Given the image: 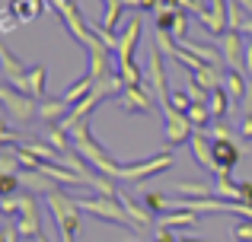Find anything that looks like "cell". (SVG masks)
<instances>
[{"mask_svg": "<svg viewBox=\"0 0 252 242\" xmlns=\"http://www.w3.org/2000/svg\"><path fill=\"white\" fill-rule=\"evenodd\" d=\"M201 220V214L195 211H166L157 217V226H166V230H185V226H195Z\"/></svg>", "mask_w": 252, "mask_h": 242, "instance_id": "9a60e30c", "label": "cell"}, {"mask_svg": "<svg viewBox=\"0 0 252 242\" xmlns=\"http://www.w3.org/2000/svg\"><path fill=\"white\" fill-rule=\"evenodd\" d=\"M122 10H125V6L118 3V0H105V13H102V29H105V32H112V29L118 26Z\"/></svg>", "mask_w": 252, "mask_h": 242, "instance_id": "d4e9b609", "label": "cell"}, {"mask_svg": "<svg viewBox=\"0 0 252 242\" xmlns=\"http://www.w3.org/2000/svg\"><path fill=\"white\" fill-rule=\"evenodd\" d=\"M51 6L58 10V16H61L64 26H67V32L83 45L86 51H90L93 45H96V32H93V26H86V19L80 16L77 3H74V0H51Z\"/></svg>", "mask_w": 252, "mask_h": 242, "instance_id": "277c9868", "label": "cell"}, {"mask_svg": "<svg viewBox=\"0 0 252 242\" xmlns=\"http://www.w3.org/2000/svg\"><path fill=\"white\" fill-rule=\"evenodd\" d=\"M157 242H179V236L172 230H166V226H160V233H157Z\"/></svg>", "mask_w": 252, "mask_h": 242, "instance_id": "e575fe53", "label": "cell"}, {"mask_svg": "<svg viewBox=\"0 0 252 242\" xmlns=\"http://www.w3.org/2000/svg\"><path fill=\"white\" fill-rule=\"evenodd\" d=\"M144 207H147L154 217H160V214L169 211V198L163 191H147V194H144Z\"/></svg>", "mask_w": 252, "mask_h": 242, "instance_id": "cb8c5ba5", "label": "cell"}, {"mask_svg": "<svg viewBox=\"0 0 252 242\" xmlns=\"http://www.w3.org/2000/svg\"><path fill=\"white\" fill-rule=\"evenodd\" d=\"M122 6H134V10H141V0H118Z\"/></svg>", "mask_w": 252, "mask_h": 242, "instance_id": "8d00e7d4", "label": "cell"}, {"mask_svg": "<svg viewBox=\"0 0 252 242\" xmlns=\"http://www.w3.org/2000/svg\"><path fill=\"white\" fill-rule=\"evenodd\" d=\"M243 74L252 77V35H246V64H243Z\"/></svg>", "mask_w": 252, "mask_h": 242, "instance_id": "d6a6232c", "label": "cell"}, {"mask_svg": "<svg viewBox=\"0 0 252 242\" xmlns=\"http://www.w3.org/2000/svg\"><path fill=\"white\" fill-rule=\"evenodd\" d=\"M38 118H45L48 124H61L67 118V102L64 99H38Z\"/></svg>", "mask_w": 252, "mask_h": 242, "instance_id": "2e32d148", "label": "cell"}, {"mask_svg": "<svg viewBox=\"0 0 252 242\" xmlns=\"http://www.w3.org/2000/svg\"><path fill=\"white\" fill-rule=\"evenodd\" d=\"M185 115H189V121L195 124V131H208L211 128V118H214V115H211V108L204 106V102H195V106H191Z\"/></svg>", "mask_w": 252, "mask_h": 242, "instance_id": "603a6c76", "label": "cell"}, {"mask_svg": "<svg viewBox=\"0 0 252 242\" xmlns=\"http://www.w3.org/2000/svg\"><path fill=\"white\" fill-rule=\"evenodd\" d=\"M223 89L230 93L233 102H243L246 99V89H249V77L243 74V70H236V67H227L223 70Z\"/></svg>", "mask_w": 252, "mask_h": 242, "instance_id": "5bb4252c", "label": "cell"}, {"mask_svg": "<svg viewBox=\"0 0 252 242\" xmlns=\"http://www.w3.org/2000/svg\"><path fill=\"white\" fill-rule=\"evenodd\" d=\"M208 134L214 137V140H233V128L227 124V118H217V121L208 128Z\"/></svg>", "mask_w": 252, "mask_h": 242, "instance_id": "4316f807", "label": "cell"}, {"mask_svg": "<svg viewBox=\"0 0 252 242\" xmlns=\"http://www.w3.org/2000/svg\"><path fill=\"white\" fill-rule=\"evenodd\" d=\"M144 86L154 93V99H157V106H166L169 102V86H166V67H163V51L157 48H150V54H147V70H144Z\"/></svg>", "mask_w": 252, "mask_h": 242, "instance_id": "8992f818", "label": "cell"}, {"mask_svg": "<svg viewBox=\"0 0 252 242\" xmlns=\"http://www.w3.org/2000/svg\"><path fill=\"white\" fill-rule=\"evenodd\" d=\"M172 166H176V153H172V150H163V153L150 156V160H141V162H131V166H122L118 179H122V182H144V179H150V175L166 172V169H172Z\"/></svg>", "mask_w": 252, "mask_h": 242, "instance_id": "5b68a950", "label": "cell"}, {"mask_svg": "<svg viewBox=\"0 0 252 242\" xmlns=\"http://www.w3.org/2000/svg\"><path fill=\"white\" fill-rule=\"evenodd\" d=\"M16 26H19V19H16V13H13V10H10V6H6V10H3V13H0V29H3V32H13V29H16Z\"/></svg>", "mask_w": 252, "mask_h": 242, "instance_id": "f546056e", "label": "cell"}, {"mask_svg": "<svg viewBox=\"0 0 252 242\" xmlns=\"http://www.w3.org/2000/svg\"><path fill=\"white\" fill-rule=\"evenodd\" d=\"M77 204H80V211L90 214V217H99V220H105V223H118V226H131V230H137L134 220L128 217V211L122 207L118 198L96 194V198H77Z\"/></svg>", "mask_w": 252, "mask_h": 242, "instance_id": "3957f363", "label": "cell"}, {"mask_svg": "<svg viewBox=\"0 0 252 242\" xmlns=\"http://www.w3.org/2000/svg\"><path fill=\"white\" fill-rule=\"evenodd\" d=\"M93 89H96V80H93V77L86 74V77H80L77 83H70V86L64 89V96H61V99L67 102V106H77V102H83L86 96L93 93Z\"/></svg>", "mask_w": 252, "mask_h": 242, "instance_id": "e0dca14e", "label": "cell"}, {"mask_svg": "<svg viewBox=\"0 0 252 242\" xmlns=\"http://www.w3.org/2000/svg\"><path fill=\"white\" fill-rule=\"evenodd\" d=\"M233 106H236V102L230 99V93H227L223 86L211 89V102H208V108H211V115H214V121H217V118H227V115L233 112Z\"/></svg>", "mask_w": 252, "mask_h": 242, "instance_id": "ac0fdd59", "label": "cell"}, {"mask_svg": "<svg viewBox=\"0 0 252 242\" xmlns=\"http://www.w3.org/2000/svg\"><path fill=\"white\" fill-rule=\"evenodd\" d=\"M176 191L182 198H214V188L204 185V182H176Z\"/></svg>", "mask_w": 252, "mask_h": 242, "instance_id": "ffe728a7", "label": "cell"}, {"mask_svg": "<svg viewBox=\"0 0 252 242\" xmlns=\"http://www.w3.org/2000/svg\"><path fill=\"white\" fill-rule=\"evenodd\" d=\"M19 182H23V191H29V194H35V191H38V194L58 191V185L42 172V169H26V172L19 175Z\"/></svg>", "mask_w": 252, "mask_h": 242, "instance_id": "4fadbf2b", "label": "cell"}, {"mask_svg": "<svg viewBox=\"0 0 252 242\" xmlns=\"http://www.w3.org/2000/svg\"><path fill=\"white\" fill-rule=\"evenodd\" d=\"M214 198L240 201V182H233L230 175H217V182H214Z\"/></svg>", "mask_w": 252, "mask_h": 242, "instance_id": "44dd1931", "label": "cell"}, {"mask_svg": "<svg viewBox=\"0 0 252 242\" xmlns=\"http://www.w3.org/2000/svg\"><path fill=\"white\" fill-rule=\"evenodd\" d=\"M35 242H48V236H45V233H42V236H38V239H35Z\"/></svg>", "mask_w": 252, "mask_h": 242, "instance_id": "74e56055", "label": "cell"}, {"mask_svg": "<svg viewBox=\"0 0 252 242\" xmlns=\"http://www.w3.org/2000/svg\"><path fill=\"white\" fill-rule=\"evenodd\" d=\"M23 236H19V230H16V223H13L10 217L3 220V242H19Z\"/></svg>", "mask_w": 252, "mask_h": 242, "instance_id": "4dcf8cb0", "label": "cell"}, {"mask_svg": "<svg viewBox=\"0 0 252 242\" xmlns=\"http://www.w3.org/2000/svg\"><path fill=\"white\" fill-rule=\"evenodd\" d=\"M45 77H48L45 64H35V67L29 70V96H35V99H45V96H48V89H45Z\"/></svg>", "mask_w": 252, "mask_h": 242, "instance_id": "7402d4cb", "label": "cell"}, {"mask_svg": "<svg viewBox=\"0 0 252 242\" xmlns=\"http://www.w3.org/2000/svg\"><path fill=\"white\" fill-rule=\"evenodd\" d=\"M230 233H233V239H240V242H252V220H243V223H236Z\"/></svg>", "mask_w": 252, "mask_h": 242, "instance_id": "f1b7e54d", "label": "cell"}, {"mask_svg": "<svg viewBox=\"0 0 252 242\" xmlns=\"http://www.w3.org/2000/svg\"><path fill=\"white\" fill-rule=\"evenodd\" d=\"M70 143H74V150L83 156L86 162H90L93 169H99L102 175H112V179H118V172H122V162H115L102 147H99L96 140H93V134H90V121H80L74 131H70Z\"/></svg>", "mask_w": 252, "mask_h": 242, "instance_id": "6da1fadb", "label": "cell"}, {"mask_svg": "<svg viewBox=\"0 0 252 242\" xmlns=\"http://www.w3.org/2000/svg\"><path fill=\"white\" fill-rule=\"evenodd\" d=\"M157 3L160 0H141V10H157Z\"/></svg>", "mask_w": 252, "mask_h": 242, "instance_id": "d590c367", "label": "cell"}, {"mask_svg": "<svg viewBox=\"0 0 252 242\" xmlns=\"http://www.w3.org/2000/svg\"><path fill=\"white\" fill-rule=\"evenodd\" d=\"M45 204H48V211H51V217H55L61 233H74V236L80 233V204H77L74 194L58 188V191L45 194Z\"/></svg>", "mask_w": 252, "mask_h": 242, "instance_id": "7a4b0ae2", "label": "cell"}, {"mask_svg": "<svg viewBox=\"0 0 252 242\" xmlns=\"http://www.w3.org/2000/svg\"><path fill=\"white\" fill-rule=\"evenodd\" d=\"M240 162L236 140H214V175H230Z\"/></svg>", "mask_w": 252, "mask_h": 242, "instance_id": "7c38bea8", "label": "cell"}, {"mask_svg": "<svg viewBox=\"0 0 252 242\" xmlns=\"http://www.w3.org/2000/svg\"><path fill=\"white\" fill-rule=\"evenodd\" d=\"M220 51H223V61H227L230 67L243 70V64H246V35L227 29V35L220 38Z\"/></svg>", "mask_w": 252, "mask_h": 242, "instance_id": "8fae6325", "label": "cell"}, {"mask_svg": "<svg viewBox=\"0 0 252 242\" xmlns=\"http://www.w3.org/2000/svg\"><path fill=\"white\" fill-rule=\"evenodd\" d=\"M163 124H166V150L172 147H182V143H191V137H195V124L189 121V115L176 112L172 106H163Z\"/></svg>", "mask_w": 252, "mask_h": 242, "instance_id": "ba28073f", "label": "cell"}, {"mask_svg": "<svg viewBox=\"0 0 252 242\" xmlns=\"http://www.w3.org/2000/svg\"><path fill=\"white\" fill-rule=\"evenodd\" d=\"M154 93H150L147 86H125V93L118 96V106L125 108L128 115H150L154 112Z\"/></svg>", "mask_w": 252, "mask_h": 242, "instance_id": "30bf717a", "label": "cell"}, {"mask_svg": "<svg viewBox=\"0 0 252 242\" xmlns=\"http://www.w3.org/2000/svg\"><path fill=\"white\" fill-rule=\"evenodd\" d=\"M240 134L246 137V140H252V115H243V124H240Z\"/></svg>", "mask_w": 252, "mask_h": 242, "instance_id": "836d02e7", "label": "cell"}, {"mask_svg": "<svg viewBox=\"0 0 252 242\" xmlns=\"http://www.w3.org/2000/svg\"><path fill=\"white\" fill-rule=\"evenodd\" d=\"M166 106H172L176 112H182V115H185L191 106H195V99H191L189 89H169V102H166Z\"/></svg>", "mask_w": 252, "mask_h": 242, "instance_id": "484cf974", "label": "cell"}, {"mask_svg": "<svg viewBox=\"0 0 252 242\" xmlns=\"http://www.w3.org/2000/svg\"><path fill=\"white\" fill-rule=\"evenodd\" d=\"M6 6L16 13L19 23H29V19H35L38 13H42V3H38V0H10Z\"/></svg>", "mask_w": 252, "mask_h": 242, "instance_id": "d6986e66", "label": "cell"}, {"mask_svg": "<svg viewBox=\"0 0 252 242\" xmlns=\"http://www.w3.org/2000/svg\"><path fill=\"white\" fill-rule=\"evenodd\" d=\"M19 185H23L19 175H0V194H3V198H13Z\"/></svg>", "mask_w": 252, "mask_h": 242, "instance_id": "83f0119b", "label": "cell"}, {"mask_svg": "<svg viewBox=\"0 0 252 242\" xmlns=\"http://www.w3.org/2000/svg\"><path fill=\"white\" fill-rule=\"evenodd\" d=\"M179 242H204V239H179Z\"/></svg>", "mask_w": 252, "mask_h": 242, "instance_id": "f35d334b", "label": "cell"}, {"mask_svg": "<svg viewBox=\"0 0 252 242\" xmlns=\"http://www.w3.org/2000/svg\"><path fill=\"white\" fill-rule=\"evenodd\" d=\"M240 204H252V182H240Z\"/></svg>", "mask_w": 252, "mask_h": 242, "instance_id": "1f68e13d", "label": "cell"}, {"mask_svg": "<svg viewBox=\"0 0 252 242\" xmlns=\"http://www.w3.org/2000/svg\"><path fill=\"white\" fill-rule=\"evenodd\" d=\"M0 102H3V115L10 121H29L38 115V102H32L29 93H19V89L6 86V83L0 89Z\"/></svg>", "mask_w": 252, "mask_h": 242, "instance_id": "52a82bcc", "label": "cell"}, {"mask_svg": "<svg viewBox=\"0 0 252 242\" xmlns=\"http://www.w3.org/2000/svg\"><path fill=\"white\" fill-rule=\"evenodd\" d=\"M19 217H16V230L23 239H38L42 236V217H38V204L29 191L19 194Z\"/></svg>", "mask_w": 252, "mask_h": 242, "instance_id": "9c48e42d", "label": "cell"}]
</instances>
